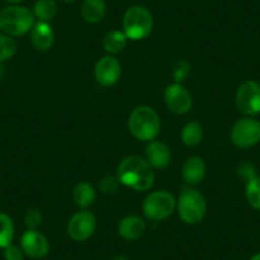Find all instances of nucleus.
Listing matches in <instances>:
<instances>
[{
    "label": "nucleus",
    "instance_id": "21",
    "mask_svg": "<svg viewBox=\"0 0 260 260\" xmlns=\"http://www.w3.org/2000/svg\"><path fill=\"white\" fill-rule=\"evenodd\" d=\"M127 44V37L124 32L111 31L104 37V49L109 54H119L125 49Z\"/></svg>",
    "mask_w": 260,
    "mask_h": 260
},
{
    "label": "nucleus",
    "instance_id": "22",
    "mask_svg": "<svg viewBox=\"0 0 260 260\" xmlns=\"http://www.w3.org/2000/svg\"><path fill=\"white\" fill-rule=\"evenodd\" d=\"M14 237V224L11 217L0 213V249H6L12 244Z\"/></svg>",
    "mask_w": 260,
    "mask_h": 260
},
{
    "label": "nucleus",
    "instance_id": "33",
    "mask_svg": "<svg viewBox=\"0 0 260 260\" xmlns=\"http://www.w3.org/2000/svg\"><path fill=\"white\" fill-rule=\"evenodd\" d=\"M61 2H64V3H74L77 0H61Z\"/></svg>",
    "mask_w": 260,
    "mask_h": 260
},
{
    "label": "nucleus",
    "instance_id": "11",
    "mask_svg": "<svg viewBox=\"0 0 260 260\" xmlns=\"http://www.w3.org/2000/svg\"><path fill=\"white\" fill-rule=\"evenodd\" d=\"M21 247L27 256L32 259H42L49 254L50 244L44 234L37 230H27L21 237Z\"/></svg>",
    "mask_w": 260,
    "mask_h": 260
},
{
    "label": "nucleus",
    "instance_id": "32",
    "mask_svg": "<svg viewBox=\"0 0 260 260\" xmlns=\"http://www.w3.org/2000/svg\"><path fill=\"white\" fill-rule=\"evenodd\" d=\"M112 260H126L124 256H115Z\"/></svg>",
    "mask_w": 260,
    "mask_h": 260
},
{
    "label": "nucleus",
    "instance_id": "1",
    "mask_svg": "<svg viewBox=\"0 0 260 260\" xmlns=\"http://www.w3.org/2000/svg\"><path fill=\"white\" fill-rule=\"evenodd\" d=\"M117 179L120 184L136 190L147 191L154 184L153 167L142 157L132 156L125 158L117 167Z\"/></svg>",
    "mask_w": 260,
    "mask_h": 260
},
{
    "label": "nucleus",
    "instance_id": "31",
    "mask_svg": "<svg viewBox=\"0 0 260 260\" xmlns=\"http://www.w3.org/2000/svg\"><path fill=\"white\" fill-rule=\"evenodd\" d=\"M250 260H260V252H257V254H255L254 256H252Z\"/></svg>",
    "mask_w": 260,
    "mask_h": 260
},
{
    "label": "nucleus",
    "instance_id": "3",
    "mask_svg": "<svg viewBox=\"0 0 260 260\" xmlns=\"http://www.w3.org/2000/svg\"><path fill=\"white\" fill-rule=\"evenodd\" d=\"M35 26V14L22 6H9L0 11V31L11 37L23 36Z\"/></svg>",
    "mask_w": 260,
    "mask_h": 260
},
{
    "label": "nucleus",
    "instance_id": "13",
    "mask_svg": "<svg viewBox=\"0 0 260 260\" xmlns=\"http://www.w3.org/2000/svg\"><path fill=\"white\" fill-rule=\"evenodd\" d=\"M146 157L148 164L154 169H165L171 162L170 148L161 141H151L146 148Z\"/></svg>",
    "mask_w": 260,
    "mask_h": 260
},
{
    "label": "nucleus",
    "instance_id": "9",
    "mask_svg": "<svg viewBox=\"0 0 260 260\" xmlns=\"http://www.w3.org/2000/svg\"><path fill=\"white\" fill-rule=\"evenodd\" d=\"M97 229V219L91 212L82 211L74 214L68 223V235L74 241H86Z\"/></svg>",
    "mask_w": 260,
    "mask_h": 260
},
{
    "label": "nucleus",
    "instance_id": "4",
    "mask_svg": "<svg viewBox=\"0 0 260 260\" xmlns=\"http://www.w3.org/2000/svg\"><path fill=\"white\" fill-rule=\"evenodd\" d=\"M179 216L185 223L197 224L203 221L207 212V203L203 195L192 186H184L176 201Z\"/></svg>",
    "mask_w": 260,
    "mask_h": 260
},
{
    "label": "nucleus",
    "instance_id": "23",
    "mask_svg": "<svg viewBox=\"0 0 260 260\" xmlns=\"http://www.w3.org/2000/svg\"><path fill=\"white\" fill-rule=\"evenodd\" d=\"M18 45L13 37L6 34H0V62L7 61L16 55Z\"/></svg>",
    "mask_w": 260,
    "mask_h": 260
},
{
    "label": "nucleus",
    "instance_id": "27",
    "mask_svg": "<svg viewBox=\"0 0 260 260\" xmlns=\"http://www.w3.org/2000/svg\"><path fill=\"white\" fill-rule=\"evenodd\" d=\"M236 171H237V175H239L240 179L244 180V181H246V182H249L250 180H252L255 176H256V174H255L254 165L250 164L249 161L240 162L239 166H237Z\"/></svg>",
    "mask_w": 260,
    "mask_h": 260
},
{
    "label": "nucleus",
    "instance_id": "16",
    "mask_svg": "<svg viewBox=\"0 0 260 260\" xmlns=\"http://www.w3.org/2000/svg\"><path fill=\"white\" fill-rule=\"evenodd\" d=\"M181 175L189 186L198 185L206 175V164L199 157H190L182 165Z\"/></svg>",
    "mask_w": 260,
    "mask_h": 260
},
{
    "label": "nucleus",
    "instance_id": "15",
    "mask_svg": "<svg viewBox=\"0 0 260 260\" xmlns=\"http://www.w3.org/2000/svg\"><path fill=\"white\" fill-rule=\"evenodd\" d=\"M117 232L125 240L133 241L141 239L146 232V222L137 216L125 217L117 226Z\"/></svg>",
    "mask_w": 260,
    "mask_h": 260
},
{
    "label": "nucleus",
    "instance_id": "24",
    "mask_svg": "<svg viewBox=\"0 0 260 260\" xmlns=\"http://www.w3.org/2000/svg\"><path fill=\"white\" fill-rule=\"evenodd\" d=\"M246 199L252 208L260 211V176H255L247 182Z\"/></svg>",
    "mask_w": 260,
    "mask_h": 260
},
{
    "label": "nucleus",
    "instance_id": "7",
    "mask_svg": "<svg viewBox=\"0 0 260 260\" xmlns=\"http://www.w3.org/2000/svg\"><path fill=\"white\" fill-rule=\"evenodd\" d=\"M230 137L232 143L239 148H251L260 142V122L249 116L237 120Z\"/></svg>",
    "mask_w": 260,
    "mask_h": 260
},
{
    "label": "nucleus",
    "instance_id": "29",
    "mask_svg": "<svg viewBox=\"0 0 260 260\" xmlns=\"http://www.w3.org/2000/svg\"><path fill=\"white\" fill-rule=\"evenodd\" d=\"M24 252L22 247L16 245H9L4 249V259L6 260H23Z\"/></svg>",
    "mask_w": 260,
    "mask_h": 260
},
{
    "label": "nucleus",
    "instance_id": "20",
    "mask_svg": "<svg viewBox=\"0 0 260 260\" xmlns=\"http://www.w3.org/2000/svg\"><path fill=\"white\" fill-rule=\"evenodd\" d=\"M182 143L187 147L198 146L203 139V127L199 122L190 121L184 126L181 132Z\"/></svg>",
    "mask_w": 260,
    "mask_h": 260
},
{
    "label": "nucleus",
    "instance_id": "6",
    "mask_svg": "<svg viewBox=\"0 0 260 260\" xmlns=\"http://www.w3.org/2000/svg\"><path fill=\"white\" fill-rule=\"evenodd\" d=\"M176 209V199L167 191H154L143 203V213L149 221L159 222L169 218Z\"/></svg>",
    "mask_w": 260,
    "mask_h": 260
},
{
    "label": "nucleus",
    "instance_id": "19",
    "mask_svg": "<svg viewBox=\"0 0 260 260\" xmlns=\"http://www.w3.org/2000/svg\"><path fill=\"white\" fill-rule=\"evenodd\" d=\"M59 12L57 4L55 0H37L34 6L35 18L40 22H49L55 18Z\"/></svg>",
    "mask_w": 260,
    "mask_h": 260
},
{
    "label": "nucleus",
    "instance_id": "12",
    "mask_svg": "<svg viewBox=\"0 0 260 260\" xmlns=\"http://www.w3.org/2000/svg\"><path fill=\"white\" fill-rule=\"evenodd\" d=\"M120 76H121V64L116 57L107 55L97 61L94 77L102 87L114 86L119 81Z\"/></svg>",
    "mask_w": 260,
    "mask_h": 260
},
{
    "label": "nucleus",
    "instance_id": "25",
    "mask_svg": "<svg viewBox=\"0 0 260 260\" xmlns=\"http://www.w3.org/2000/svg\"><path fill=\"white\" fill-rule=\"evenodd\" d=\"M120 181L117 179V176H112V175H107V176L102 177L101 181H100L99 186L101 190L102 194H114L117 189H119Z\"/></svg>",
    "mask_w": 260,
    "mask_h": 260
},
{
    "label": "nucleus",
    "instance_id": "28",
    "mask_svg": "<svg viewBox=\"0 0 260 260\" xmlns=\"http://www.w3.org/2000/svg\"><path fill=\"white\" fill-rule=\"evenodd\" d=\"M24 222L28 230H37V227L41 224L42 216L39 209H28L24 216Z\"/></svg>",
    "mask_w": 260,
    "mask_h": 260
},
{
    "label": "nucleus",
    "instance_id": "14",
    "mask_svg": "<svg viewBox=\"0 0 260 260\" xmlns=\"http://www.w3.org/2000/svg\"><path fill=\"white\" fill-rule=\"evenodd\" d=\"M31 41L35 49L39 51H47L51 49L55 41V35L47 22H37L31 29Z\"/></svg>",
    "mask_w": 260,
    "mask_h": 260
},
{
    "label": "nucleus",
    "instance_id": "17",
    "mask_svg": "<svg viewBox=\"0 0 260 260\" xmlns=\"http://www.w3.org/2000/svg\"><path fill=\"white\" fill-rule=\"evenodd\" d=\"M81 14L88 23H99L106 14L105 0H84L81 7Z\"/></svg>",
    "mask_w": 260,
    "mask_h": 260
},
{
    "label": "nucleus",
    "instance_id": "30",
    "mask_svg": "<svg viewBox=\"0 0 260 260\" xmlns=\"http://www.w3.org/2000/svg\"><path fill=\"white\" fill-rule=\"evenodd\" d=\"M6 2H8V3L13 4V6H18L19 3H22V2H24V0H6Z\"/></svg>",
    "mask_w": 260,
    "mask_h": 260
},
{
    "label": "nucleus",
    "instance_id": "10",
    "mask_svg": "<svg viewBox=\"0 0 260 260\" xmlns=\"http://www.w3.org/2000/svg\"><path fill=\"white\" fill-rule=\"evenodd\" d=\"M165 102L171 112L176 115H184L191 109V94L180 83H172L165 89Z\"/></svg>",
    "mask_w": 260,
    "mask_h": 260
},
{
    "label": "nucleus",
    "instance_id": "5",
    "mask_svg": "<svg viewBox=\"0 0 260 260\" xmlns=\"http://www.w3.org/2000/svg\"><path fill=\"white\" fill-rule=\"evenodd\" d=\"M153 16L151 12L142 6L130 7L122 18V28L127 40H143L153 31Z\"/></svg>",
    "mask_w": 260,
    "mask_h": 260
},
{
    "label": "nucleus",
    "instance_id": "26",
    "mask_svg": "<svg viewBox=\"0 0 260 260\" xmlns=\"http://www.w3.org/2000/svg\"><path fill=\"white\" fill-rule=\"evenodd\" d=\"M190 73V65L186 60L181 59L175 64L174 71H172V76L175 78V83H180V82L185 81L186 77Z\"/></svg>",
    "mask_w": 260,
    "mask_h": 260
},
{
    "label": "nucleus",
    "instance_id": "2",
    "mask_svg": "<svg viewBox=\"0 0 260 260\" xmlns=\"http://www.w3.org/2000/svg\"><path fill=\"white\" fill-rule=\"evenodd\" d=\"M129 130L132 136L138 141L151 142L156 139L161 130V119L153 107H136L129 116Z\"/></svg>",
    "mask_w": 260,
    "mask_h": 260
},
{
    "label": "nucleus",
    "instance_id": "18",
    "mask_svg": "<svg viewBox=\"0 0 260 260\" xmlns=\"http://www.w3.org/2000/svg\"><path fill=\"white\" fill-rule=\"evenodd\" d=\"M73 199L79 208H88L89 206L93 204L94 199H96L94 187L88 182H79L73 190Z\"/></svg>",
    "mask_w": 260,
    "mask_h": 260
},
{
    "label": "nucleus",
    "instance_id": "8",
    "mask_svg": "<svg viewBox=\"0 0 260 260\" xmlns=\"http://www.w3.org/2000/svg\"><path fill=\"white\" fill-rule=\"evenodd\" d=\"M236 107L246 116H255L260 114V84L254 81H246L237 88Z\"/></svg>",
    "mask_w": 260,
    "mask_h": 260
}]
</instances>
